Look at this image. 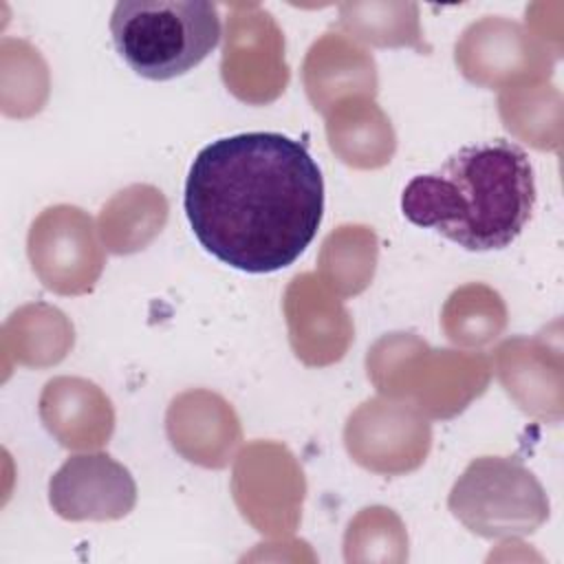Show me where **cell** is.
Segmentation results:
<instances>
[{"instance_id":"cell-2","label":"cell","mask_w":564,"mask_h":564,"mask_svg":"<svg viewBox=\"0 0 564 564\" xmlns=\"http://www.w3.org/2000/svg\"><path fill=\"white\" fill-rule=\"evenodd\" d=\"M535 198L527 152L494 139L465 145L438 170L414 176L401 194V212L467 251H494L522 234Z\"/></svg>"},{"instance_id":"cell-1","label":"cell","mask_w":564,"mask_h":564,"mask_svg":"<svg viewBox=\"0 0 564 564\" xmlns=\"http://www.w3.org/2000/svg\"><path fill=\"white\" fill-rule=\"evenodd\" d=\"M185 216L205 251L247 271L293 264L324 214V178L302 141L240 132L207 143L189 165Z\"/></svg>"},{"instance_id":"cell-4","label":"cell","mask_w":564,"mask_h":564,"mask_svg":"<svg viewBox=\"0 0 564 564\" xmlns=\"http://www.w3.org/2000/svg\"><path fill=\"white\" fill-rule=\"evenodd\" d=\"M449 509L485 538L531 533L549 516L542 485L509 456L471 460L452 487Z\"/></svg>"},{"instance_id":"cell-5","label":"cell","mask_w":564,"mask_h":564,"mask_svg":"<svg viewBox=\"0 0 564 564\" xmlns=\"http://www.w3.org/2000/svg\"><path fill=\"white\" fill-rule=\"evenodd\" d=\"M48 502L64 520H117L132 511L137 485L106 452L68 456L48 480Z\"/></svg>"},{"instance_id":"cell-3","label":"cell","mask_w":564,"mask_h":564,"mask_svg":"<svg viewBox=\"0 0 564 564\" xmlns=\"http://www.w3.org/2000/svg\"><path fill=\"white\" fill-rule=\"evenodd\" d=\"M110 35L137 75L165 82L185 75L216 48L220 18L207 0H121L110 15Z\"/></svg>"},{"instance_id":"cell-6","label":"cell","mask_w":564,"mask_h":564,"mask_svg":"<svg viewBox=\"0 0 564 564\" xmlns=\"http://www.w3.org/2000/svg\"><path fill=\"white\" fill-rule=\"evenodd\" d=\"M29 256L48 289L82 293L101 271L90 218L77 207H53L31 227Z\"/></svg>"}]
</instances>
